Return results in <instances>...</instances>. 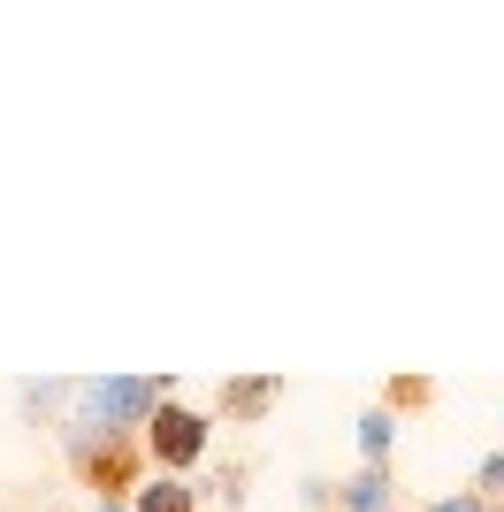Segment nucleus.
I'll return each instance as SVG.
<instances>
[{
    "instance_id": "f03ea898",
    "label": "nucleus",
    "mask_w": 504,
    "mask_h": 512,
    "mask_svg": "<svg viewBox=\"0 0 504 512\" xmlns=\"http://www.w3.org/2000/svg\"><path fill=\"white\" fill-rule=\"evenodd\" d=\"M62 444H69V467L92 490V505H130V490H138V436H92V428L62 421Z\"/></svg>"
},
{
    "instance_id": "6e6552de",
    "label": "nucleus",
    "mask_w": 504,
    "mask_h": 512,
    "mask_svg": "<svg viewBox=\"0 0 504 512\" xmlns=\"http://www.w3.org/2000/svg\"><path fill=\"white\" fill-rule=\"evenodd\" d=\"M69 398H77V383H23V413L39 421V413H62Z\"/></svg>"
},
{
    "instance_id": "9b49d317",
    "label": "nucleus",
    "mask_w": 504,
    "mask_h": 512,
    "mask_svg": "<svg viewBox=\"0 0 504 512\" xmlns=\"http://www.w3.org/2000/svg\"><path fill=\"white\" fill-rule=\"evenodd\" d=\"M428 512H497V505H489V497H474V490H451V497H436Z\"/></svg>"
},
{
    "instance_id": "0eeeda50",
    "label": "nucleus",
    "mask_w": 504,
    "mask_h": 512,
    "mask_svg": "<svg viewBox=\"0 0 504 512\" xmlns=\"http://www.w3.org/2000/svg\"><path fill=\"white\" fill-rule=\"evenodd\" d=\"M390 451H398V413L367 406L359 413V467H390Z\"/></svg>"
},
{
    "instance_id": "7ed1b4c3",
    "label": "nucleus",
    "mask_w": 504,
    "mask_h": 512,
    "mask_svg": "<svg viewBox=\"0 0 504 512\" xmlns=\"http://www.w3.org/2000/svg\"><path fill=\"white\" fill-rule=\"evenodd\" d=\"M207 444H214V421L207 413H191V406H153V421L138 428V451L153 459V474H191L199 459H207Z\"/></svg>"
},
{
    "instance_id": "39448f33",
    "label": "nucleus",
    "mask_w": 504,
    "mask_h": 512,
    "mask_svg": "<svg viewBox=\"0 0 504 512\" xmlns=\"http://www.w3.org/2000/svg\"><path fill=\"white\" fill-rule=\"evenodd\" d=\"M336 505H344V512H398V474H390V467H359V474H344Z\"/></svg>"
},
{
    "instance_id": "9d476101",
    "label": "nucleus",
    "mask_w": 504,
    "mask_h": 512,
    "mask_svg": "<svg viewBox=\"0 0 504 512\" xmlns=\"http://www.w3.org/2000/svg\"><path fill=\"white\" fill-rule=\"evenodd\" d=\"M382 406H390V413H405V406H428V383H405V375H398V383H390V398H382Z\"/></svg>"
},
{
    "instance_id": "f257e3e1",
    "label": "nucleus",
    "mask_w": 504,
    "mask_h": 512,
    "mask_svg": "<svg viewBox=\"0 0 504 512\" xmlns=\"http://www.w3.org/2000/svg\"><path fill=\"white\" fill-rule=\"evenodd\" d=\"M176 398V383L168 375H92V383H77V398H69V421L92 428V436H138V428L153 421V406H168Z\"/></svg>"
},
{
    "instance_id": "1a4fd4ad",
    "label": "nucleus",
    "mask_w": 504,
    "mask_h": 512,
    "mask_svg": "<svg viewBox=\"0 0 504 512\" xmlns=\"http://www.w3.org/2000/svg\"><path fill=\"white\" fill-rule=\"evenodd\" d=\"M474 497H489V505H504V444L482 459V474H474Z\"/></svg>"
},
{
    "instance_id": "4468645a",
    "label": "nucleus",
    "mask_w": 504,
    "mask_h": 512,
    "mask_svg": "<svg viewBox=\"0 0 504 512\" xmlns=\"http://www.w3.org/2000/svg\"><path fill=\"white\" fill-rule=\"evenodd\" d=\"M92 512H130V505H92Z\"/></svg>"
},
{
    "instance_id": "20e7f679",
    "label": "nucleus",
    "mask_w": 504,
    "mask_h": 512,
    "mask_svg": "<svg viewBox=\"0 0 504 512\" xmlns=\"http://www.w3.org/2000/svg\"><path fill=\"white\" fill-rule=\"evenodd\" d=\"M275 398H283V383H275V375H230L214 406H222V421H260Z\"/></svg>"
},
{
    "instance_id": "ddd939ff",
    "label": "nucleus",
    "mask_w": 504,
    "mask_h": 512,
    "mask_svg": "<svg viewBox=\"0 0 504 512\" xmlns=\"http://www.w3.org/2000/svg\"><path fill=\"white\" fill-rule=\"evenodd\" d=\"M298 497H306V505H314V512H329V505H336V482H321V474H306V482H298Z\"/></svg>"
},
{
    "instance_id": "f8f14e48",
    "label": "nucleus",
    "mask_w": 504,
    "mask_h": 512,
    "mask_svg": "<svg viewBox=\"0 0 504 512\" xmlns=\"http://www.w3.org/2000/svg\"><path fill=\"white\" fill-rule=\"evenodd\" d=\"M214 497H222V505H245V467H222V474H214Z\"/></svg>"
},
{
    "instance_id": "423d86ee",
    "label": "nucleus",
    "mask_w": 504,
    "mask_h": 512,
    "mask_svg": "<svg viewBox=\"0 0 504 512\" xmlns=\"http://www.w3.org/2000/svg\"><path fill=\"white\" fill-rule=\"evenodd\" d=\"M130 512H199V490H191L184 474H146L130 490Z\"/></svg>"
}]
</instances>
